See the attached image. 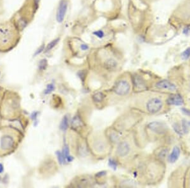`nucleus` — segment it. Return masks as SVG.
<instances>
[{
  "label": "nucleus",
  "instance_id": "9d476101",
  "mask_svg": "<svg viewBox=\"0 0 190 188\" xmlns=\"http://www.w3.org/2000/svg\"><path fill=\"white\" fill-rule=\"evenodd\" d=\"M71 126L72 128L74 131H79L83 127L84 123L81 119H80V118L78 115H76L74 117V119L72 120Z\"/></svg>",
  "mask_w": 190,
  "mask_h": 188
},
{
  "label": "nucleus",
  "instance_id": "f03ea898",
  "mask_svg": "<svg viewBox=\"0 0 190 188\" xmlns=\"http://www.w3.org/2000/svg\"><path fill=\"white\" fill-rule=\"evenodd\" d=\"M131 89V86L127 80H120L115 84L113 91L118 96H124L129 94Z\"/></svg>",
  "mask_w": 190,
  "mask_h": 188
},
{
  "label": "nucleus",
  "instance_id": "a878e982",
  "mask_svg": "<svg viewBox=\"0 0 190 188\" xmlns=\"http://www.w3.org/2000/svg\"><path fill=\"white\" fill-rule=\"evenodd\" d=\"M94 35L97 36L98 38H102L104 36V32H103L102 30H97V31H95L93 32Z\"/></svg>",
  "mask_w": 190,
  "mask_h": 188
},
{
  "label": "nucleus",
  "instance_id": "bb28decb",
  "mask_svg": "<svg viewBox=\"0 0 190 188\" xmlns=\"http://www.w3.org/2000/svg\"><path fill=\"white\" fill-rule=\"evenodd\" d=\"M109 165H110V166L111 168H113V169H115L117 166V163L115 160H113L111 159V160H109Z\"/></svg>",
  "mask_w": 190,
  "mask_h": 188
},
{
  "label": "nucleus",
  "instance_id": "39448f33",
  "mask_svg": "<svg viewBox=\"0 0 190 188\" xmlns=\"http://www.w3.org/2000/svg\"><path fill=\"white\" fill-rule=\"evenodd\" d=\"M148 127L153 133L158 134H164L168 129L166 124L160 122H153L150 123L148 125Z\"/></svg>",
  "mask_w": 190,
  "mask_h": 188
},
{
  "label": "nucleus",
  "instance_id": "412c9836",
  "mask_svg": "<svg viewBox=\"0 0 190 188\" xmlns=\"http://www.w3.org/2000/svg\"><path fill=\"white\" fill-rule=\"evenodd\" d=\"M57 155L58 161H59L60 164H65V162L66 161H65V158H64V156L63 155V153L60 152V151H57Z\"/></svg>",
  "mask_w": 190,
  "mask_h": 188
},
{
  "label": "nucleus",
  "instance_id": "4468645a",
  "mask_svg": "<svg viewBox=\"0 0 190 188\" xmlns=\"http://www.w3.org/2000/svg\"><path fill=\"white\" fill-rule=\"evenodd\" d=\"M133 80L134 85H135L136 88L139 89H143L146 88V84H145L144 80H142L141 77L138 76V75L134 76Z\"/></svg>",
  "mask_w": 190,
  "mask_h": 188
},
{
  "label": "nucleus",
  "instance_id": "72a5a7b5",
  "mask_svg": "<svg viewBox=\"0 0 190 188\" xmlns=\"http://www.w3.org/2000/svg\"><path fill=\"white\" fill-rule=\"evenodd\" d=\"M188 124H189V126H190V121H189V122H188Z\"/></svg>",
  "mask_w": 190,
  "mask_h": 188
},
{
  "label": "nucleus",
  "instance_id": "6e6552de",
  "mask_svg": "<svg viewBox=\"0 0 190 188\" xmlns=\"http://www.w3.org/2000/svg\"><path fill=\"white\" fill-rule=\"evenodd\" d=\"M156 87L158 89L169 91H174L176 89L174 84H173L172 83L169 82V81L166 80L159 81V82L156 84Z\"/></svg>",
  "mask_w": 190,
  "mask_h": 188
},
{
  "label": "nucleus",
  "instance_id": "2eb2a0df",
  "mask_svg": "<svg viewBox=\"0 0 190 188\" xmlns=\"http://www.w3.org/2000/svg\"><path fill=\"white\" fill-rule=\"evenodd\" d=\"M63 155L65 158V161L68 162H71L73 160V158L70 155V150H69V148L67 144L64 146L63 150Z\"/></svg>",
  "mask_w": 190,
  "mask_h": 188
},
{
  "label": "nucleus",
  "instance_id": "423d86ee",
  "mask_svg": "<svg viewBox=\"0 0 190 188\" xmlns=\"http://www.w3.org/2000/svg\"><path fill=\"white\" fill-rule=\"evenodd\" d=\"M67 0H61L59 3L57 12V20L59 23H61L63 21L67 10Z\"/></svg>",
  "mask_w": 190,
  "mask_h": 188
},
{
  "label": "nucleus",
  "instance_id": "9b49d317",
  "mask_svg": "<svg viewBox=\"0 0 190 188\" xmlns=\"http://www.w3.org/2000/svg\"><path fill=\"white\" fill-rule=\"evenodd\" d=\"M118 65L115 60L113 58H109L106 60L104 63V67L105 69L108 71H115Z\"/></svg>",
  "mask_w": 190,
  "mask_h": 188
},
{
  "label": "nucleus",
  "instance_id": "ddd939ff",
  "mask_svg": "<svg viewBox=\"0 0 190 188\" xmlns=\"http://www.w3.org/2000/svg\"><path fill=\"white\" fill-rule=\"evenodd\" d=\"M181 151L177 146H175L173 148L171 153L169 156V161L170 163H174L177 160L179 157L180 156Z\"/></svg>",
  "mask_w": 190,
  "mask_h": 188
},
{
  "label": "nucleus",
  "instance_id": "f257e3e1",
  "mask_svg": "<svg viewBox=\"0 0 190 188\" xmlns=\"http://www.w3.org/2000/svg\"><path fill=\"white\" fill-rule=\"evenodd\" d=\"M17 38V30L9 21H0V48L7 49L13 46Z\"/></svg>",
  "mask_w": 190,
  "mask_h": 188
},
{
  "label": "nucleus",
  "instance_id": "f8f14e48",
  "mask_svg": "<svg viewBox=\"0 0 190 188\" xmlns=\"http://www.w3.org/2000/svg\"><path fill=\"white\" fill-rule=\"evenodd\" d=\"M93 147L97 152H103L106 150V143L102 139H98L94 141Z\"/></svg>",
  "mask_w": 190,
  "mask_h": 188
},
{
  "label": "nucleus",
  "instance_id": "f704fd0d",
  "mask_svg": "<svg viewBox=\"0 0 190 188\" xmlns=\"http://www.w3.org/2000/svg\"><path fill=\"white\" fill-rule=\"evenodd\" d=\"M0 181H1V177H0Z\"/></svg>",
  "mask_w": 190,
  "mask_h": 188
},
{
  "label": "nucleus",
  "instance_id": "cd10ccee",
  "mask_svg": "<svg viewBox=\"0 0 190 188\" xmlns=\"http://www.w3.org/2000/svg\"><path fill=\"white\" fill-rule=\"evenodd\" d=\"M182 126H183V129L184 133H187L188 131V127H187V124L186 122H185V120H183V123H182Z\"/></svg>",
  "mask_w": 190,
  "mask_h": 188
},
{
  "label": "nucleus",
  "instance_id": "1a4fd4ad",
  "mask_svg": "<svg viewBox=\"0 0 190 188\" xmlns=\"http://www.w3.org/2000/svg\"><path fill=\"white\" fill-rule=\"evenodd\" d=\"M167 103L170 105H176L180 106L182 105L184 101L183 98L179 94H173L168 98L167 100Z\"/></svg>",
  "mask_w": 190,
  "mask_h": 188
},
{
  "label": "nucleus",
  "instance_id": "c756f323",
  "mask_svg": "<svg viewBox=\"0 0 190 188\" xmlns=\"http://www.w3.org/2000/svg\"><path fill=\"white\" fill-rule=\"evenodd\" d=\"M166 154H167V151L166 150L162 151H160V154H159V156H160V158H161V157H162V158H164Z\"/></svg>",
  "mask_w": 190,
  "mask_h": 188
},
{
  "label": "nucleus",
  "instance_id": "7ed1b4c3",
  "mask_svg": "<svg viewBox=\"0 0 190 188\" xmlns=\"http://www.w3.org/2000/svg\"><path fill=\"white\" fill-rule=\"evenodd\" d=\"M15 143V141L13 136L9 134H5L0 139V148L5 151H10L13 149Z\"/></svg>",
  "mask_w": 190,
  "mask_h": 188
},
{
  "label": "nucleus",
  "instance_id": "f3484780",
  "mask_svg": "<svg viewBox=\"0 0 190 188\" xmlns=\"http://www.w3.org/2000/svg\"><path fill=\"white\" fill-rule=\"evenodd\" d=\"M69 127V118L65 115L64 116L63 119L61 120V122L60 125V128L61 131H65Z\"/></svg>",
  "mask_w": 190,
  "mask_h": 188
},
{
  "label": "nucleus",
  "instance_id": "393cba45",
  "mask_svg": "<svg viewBox=\"0 0 190 188\" xmlns=\"http://www.w3.org/2000/svg\"><path fill=\"white\" fill-rule=\"evenodd\" d=\"M54 89H55L54 85L52 84H51L48 85L47 88H46V89L45 90V91H44V93L46 94H49V93H50V92L53 91Z\"/></svg>",
  "mask_w": 190,
  "mask_h": 188
},
{
  "label": "nucleus",
  "instance_id": "a211bd4d",
  "mask_svg": "<svg viewBox=\"0 0 190 188\" xmlns=\"http://www.w3.org/2000/svg\"><path fill=\"white\" fill-rule=\"evenodd\" d=\"M90 181H89V179L86 177H84L81 178L79 181V184L77 185L78 187H87L90 186V184L89 183Z\"/></svg>",
  "mask_w": 190,
  "mask_h": 188
},
{
  "label": "nucleus",
  "instance_id": "0eeeda50",
  "mask_svg": "<svg viewBox=\"0 0 190 188\" xmlns=\"http://www.w3.org/2000/svg\"><path fill=\"white\" fill-rule=\"evenodd\" d=\"M130 151V146L126 141H123L119 143L117 148V154L119 157L126 156Z\"/></svg>",
  "mask_w": 190,
  "mask_h": 188
},
{
  "label": "nucleus",
  "instance_id": "4be33fe9",
  "mask_svg": "<svg viewBox=\"0 0 190 188\" xmlns=\"http://www.w3.org/2000/svg\"><path fill=\"white\" fill-rule=\"evenodd\" d=\"M110 139L112 142H116L119 140V136L116 133H112L110 135Z\"/></svg>",
  "mask_w": 190,
  "mask_h": 188
},
{
  "label": "nucleus",
  "instance_id": "6ab92c4d",
  "mask_svg": "<svg viewBox=\"0 0 190 188\" xmlns=\"http://www.w3.org/2000/svg\"><path fill=\"white\" fill-rule=\"evenodd\" d=\"M59 40H60L59 38L55 39H54L53 41H52L51 43H49L48 44V46L46 47V52L49 51L50 50L53 48V47L56 45H57V43H58V41H59Z\"/></svg>",
  "mask_w": 190,
  "mask_h": 188
},
{
  "label": "nucleus",
  "instance_id": "5701e85b",
  "mask_svg": "<svg viewBox=\"0 0 190 188\" xmlns=\"http://www.w3.org/2000/svg\"><path fill=\"white\" fill-rule=\"evenodd\" d=\"M27 22L24 18H21L18 20V26L21 27L22 29H23L27 26Z\"/></svg>",
  "mask_w": 190,
  "mask_h": 188
},
{
  "label": "nucleus",
  "instance_id": "dca6fc26",
  "mask_svg": "<svg viewBox=\"0 0 190 188\" xmlns=\"http://www.w3.org/2000/svg\"><path fill=\"white\" fill-rule=\"evenodd\" d=\"M105 95L102 92H98L93 95V100L96 103H100L104 100Z\"/></svg>",
  "mask_w": 190,
  "mask_h": 188
},
{
  "label": "nucleus",
  "instance_id": "aec40b11",
  "mask_svg": "<svg viewBox=\"0 0 190 188\" xmlns=\"http://www.w3.org/2000/svg\"><path fill=\"white\" fill-rule=\"evenodd\" d=\"M48 62L46 59H43L40 61V63H39V69L40 71H44L47 68Z\"/></svg>",
  "mask_w": 190,
  "mask_h": 188
},
{
  "label": "nucleus",
  "instance_id": "473e14b6",
  "mask_svg": "<svg viewBox=\"0 0 190 188\" xmlns=\"http://www.w3.org/2000/svg\"><path fill=\"white\" fill-rule=\"evenodd\" d=\"M3 170H4L3 166V165L1 164H0V173H2L3 172Z\"/></svg>",
  "mask_w": 190,
  "mask_h": 188
},
{
  "label": "nucleus",
  "instance_id": "b1692460",
  "mask_svg": "<svg viewBox=\"0 0 190 188\" xmlns=\"http://www.w3.org/2000/svg\"><path fill=\"white\" fill-rule=\"evenodd\" d=\"M190 57V47L186 49L182 54V57L183 59H188Z\"/></svg>",
  "mask_w": 190,
  "mask_h": 188
},
{
  "label": "nucleus",
  "instance_id": "2f4dec72",
  "mask_svg": "<svg viewBox=\"0 0 190 188\" xmlns=\"http://www.w3.org/2000/svg\"><path fill=\"white\" fill-rule=\"evenodd\" d=\"M182 110H183L184 113H185V114H186V115H190V111H188V110H186V109H185V108H183Z\"/></svg>",
  "mask_w": 190,
  "mask_h": 188
},
{
  "label": "nucleus",
  "instance_id": "7c9ffc66",
  "mask_svg": "<svg viewBox=\"0 0 190 188\" xmlns=\"http://www.w3.org/2000/svg\"><path fill=\"white\" fill-rule=\"evenodd\" d=\"M44 45H43V46H42L40 47V48L37 51H36V53H35V55H38L39 53H41L42 51H43V50H44Z\"/></svg>",
  "mask_w": 190,
  "mask_h": 188
},
{
  "label": "nucleus",
  "instance_id": "20e7f679",
  "mask_svg": "<svg viewBox=\"0 0 190 188\" xmlns=\"http://www.w3.org/2000/svg\"><path fill=\"white\" fill-rule=\"evenodd\" d=\"M162 101L158 98H153L146 103L147 110L151 113H157L162 107Z\"/></svg>",
  "mask_w": 190,
  "mask_h": 188
},
{
  "label": "nucleus",
  "instance_id": "c85d7f7f",
  "mask_svg": "<svg viewBox=\"0 0 190 188\" xmlns=\"http://www.w3.org/2000/svg\"><path fill=\"white\" fill-rule=\"evenodd\" d=\"M80 48H81V49L83 50V51H86V50H88L89 49V46L87 44H83L80 45Z\"/></svg>",
  "mask_w": 190,
  "mask_h": 188
}]
</instances>
